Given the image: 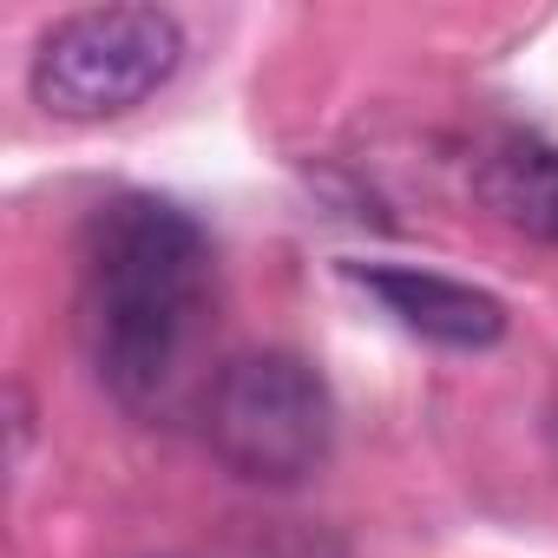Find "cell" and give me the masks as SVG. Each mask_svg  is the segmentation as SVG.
I'll list each match as a JSON object with an SVG mask.
<instances>
[{"instance_id":"obj_2","label":"cell","mask_w":558,"mask_h":558,"mask_svg":"<svg viewBox=\"0 0 558 558\" xmlns=\"http://www.w3.org/2000/svg\"><path fill=\"white\" fill-rule=\"evenodd\" d=\"M204 440L250 486H276V493L303 486L310 473L329 466V447H336V395L290 349L236 355L204 388Z\"/></svg>"},{"instance_id":"obj_3","label":"cell","mask_w":558,"mask_h":558,"mask_svg":"<svg viewBox=\"0 0 558 558\" xmlns=\"http://www.w3.org/2000/svg\"><path fill=\"white\" fill-rule=\"evenodd\" d=\"M184 66V27L165 8H80L60 14L27 66L34 99L53 119L99 125L145 106Z\"/></svg>"},{"instance_id":"obj_5","label":"cell","mask_w":558,"mask_h":558,"mask_svg":"<svg viewBox=\"0 0 558 558\" xmlns=\"http://www.w3.org/2000/svg\"><path fill=\"white\" fill-rule=\"evenodd\" d=\"M473 191L506 230H519L532 243H558V145H545L532 132H506L499 145L480 151Z\"/></svg>"},{"instance_id":"obj_1","label":"cell","mask_w":558,"mask_h":558,"mask_svg":"<svg viewBox=\"0 0 558 558\" xmlns=\"http://www.w3.org/2000/svg\"><path fill=\"white\" fill-rule=\"evenodd\" d=\"M210 236L151 191H125L80 236V349L132 414H165L210 323Z\"/></svg>"},{"instance_id":"obj_4","label":"cell","mask_w":558,"mask_h":558,"mask_svg":"<svg viewBox=\"0 0 558 558\" xmlns=\"http://www.w3.org/2000/svg\"><path fill=\"white\" fill-rule=\"evenodd\" d=\"M349 283H362L408 336H421L434 349L480 355L506 336V303L493 290L460 283V276H440L421 263H349Z\"/></svg>"}]
</instances>
